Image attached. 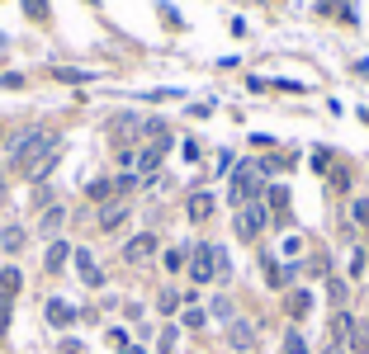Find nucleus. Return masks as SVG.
I'll return each mask as SVG.
<instances>
[{
	"label": "nucleus",
	"instance_id": "nucleus-25",
	"mask_svg": "<svg viewBox=\"0 0 369 354\" xmlns=\"http://www.w3.org/2000/svg\"><path fill=\"white\" fill-rule=\"evenodd\" d=\"M0 194H5V180H0Z\"/></svg>",
	"mask_w": 369,
	"mask_h": 354
},
{
	"label": "nucleus",
	"instance_id": "nucleus-15",
	"mask_svg": "<svg viewBox=\"0 0 369 354\" xmlns=\"http://www.w3.org/2000/svg\"><path fill=\"white\" fill-rule=\"evenodd\" d=\"M0 246L19 250V246H24V227H5V231H0Z\"/></svg>",
	"mask_w": 369,
	"mask_h": 354
},
{
	"label": "nucleus",
	"instance_id": "nucleus-7",
	"mask_svg": "<svg viewBox=\"0 0 369 354\" xmlns=\"http://www.w3.org/2000/svg\"><path fill=\"white\" fill-rule=\"evenodd\" d=\"M227 345H232V350H251V345H256V331L246 322H232L227 326Z\"/></svg>",
	"mask_w": 369,
	"mask_h": 354
},
{
	"label": "nucleus",
	"instance_id": "nucleus-2",
	"mask_svg": "<svg viewBox=\"0 0 369 354\" xmlns=\"http://www.w3.org/2000/svg\"><path fill=\"white\" fill-rule=\"evenodd\" d=\"M260 175H265V166H256V161H241L237 175H232V194H227V199H232V203H251V194L260 189Z\"/></svg>",
	"mask_w": 369,
	"mask_h": 354
},
{
	"label": "nucleus",
	"instance_id": "nucleus-17",
	"mask_svg": "<svg viewBox=\"0 0 369 354\" xmlns=\"http://www.w3.org/2000/svg\"><path fill=\"white\" fill-rule=\"evenodd\" d=\"M284 354H308V345H303V336H298V331H289V336H284Z\"/></svg>",
	"mask_w": 369,
	"mask_h": 354
},
{
	"label": "nucleus",
	"instance_id": "nucleus-4",
	"mask_svg": "<svg viewBox=\"0 0 369 354\" xmlns=\"http://www.w3.org/2000/svg\"><path fill=\"white\" fill-rule=\"evenodd\" d=\"M218 255H223L218 246H194V255H190V279L194 283H209V279L218 274Z\"/></svg>",
	"mask_w": 369,
	"mask_h": 354
},
{
	"label": "nucleus",
	"instance_id": "nucleus-20",
	"mask_svg": "<svg viewBox=\"0 0 369 354\" xmlns=\"http://www.w3.org/2000/svg\"><path fill=\"white\" fill-rule=\"evenodd\" d=\"M99 222H104V227H119V222H123V208H104V217H99Z\"/></svg>",
	"mask_w": 369,
	"mask_h": 354
},
{
	"label": "nucleus",
	"instance_id": "nucleus-9",
	"mask_svg": "<svg viewBox=\"0 0 369 354\" xmlns=\"http://www.w3.org/2000/svg\"><path fill=\"white\" fill-rule=\"evenodd\" d=\"M19 283H24V279H19V269H0V307H10V303H15Z\"/></svg>",
	"mask_w": 369,
	"mask_h": 354
},
{
	"label": "nucleus",
	"instance_id": "nucleus-19",
	"mask_svg": "<svg viewBox=\"0 0 369 354\" xmlns=\"http://www.w3.org/2000/svg\"><path fill=\"white\" fill-rule=\"evenodd\" d=\"M176 350V326H166V331H161V354H171Z\"/></svg>",
	"mask_w": 369,
	"mask_h": 354
},
{
	"label": "nucleus",
	"instance_id": "nucleus-6",
	"mask_svg": "<svg viewBox=\"0 0 369 354\" xmlns=\"http://www.w3.org/2000/svg\"><path fill=\"white\" fill-rule=\"evenodd\" d=\"M71 255H76V269H80V279H85L90 288H99V283H104V274H99L95 255H90V250H71Z\"/></svg>",
	"mask_w": 369,
	"mask_h": 354
},
{
	"label": "nucleus",
	"instance_id": "nucleus-23",
	"mask_svg": "<svg viewBox=\"0 0 369 354\" xmlns=\"http://www.w3.org/2000/svg\"><path fill=\"white\" fill-rule=\"evenodd\" d=\"M341 350H346V345H332V350H327V354H341Z\"/></svg>",
	"mask_w": 369,
	"mask_h": 354
},
{
	"label": "nucleus",
	"instance_id": "nucleus-12",
	"mask_svg": "<svg viewBox=\"0 0 369 354\" xmlns=\"http://www.w3.org/2000/svg\"><path fill=\"white\" fill-rule=\"evenodd\" d=\"M66 260H71V246H66V241H52V246H48V269L57 274Z\"/></svg>",
	"mask_w": 369,
	"mask_h": 354
},
{
	"label": "nucleus",
	"instance_id": "nucleus-8",
	"mask_svg": "<svg viewBox=\"0 0 369 354\" xmlns=\"http://www.w3.org/2000/svg\"><path fill=\"white\" fill-rule=\"evenodd\" d=\"M152 250H157V236H147V231H143V236H133V241H128V250H123V255H128L133 264H143Z\"/></svg>",
	"mask_w": 369,
	"mask_h": 354
},
{
	"label": "nucleus",
	"instance_id": "nucleus-5",
	"mask_svg": "<svg viewBox=\"0 0 369 354\" xmlns=\"http://www.w3.org/2000/svg\"><path fill=\"white\" fill-rule=\"evenodd\" d=\"M260 227H265V208H260V203H251V208H241L237 213V236L241 241H256Z\"/></svg>",
	"mask_w": 369,
	"mask_h": 354
},
{
	"label": "nucleus",
	"instance_id": "nucleus-11",
	"mask_svg": "<svg viewBox=\"0 0 369 354\" xmlns=\"http://www.w3.org/2000/svg\"><path fill=\"white\" fill-rule=\"evenodd\" d=\"M190 217H194V222H209V217H213V194H194V199H190Z\"/></svg>",
	"mask_w": 369,
	"mask_h": 354
},
{
	"label": "nucleus",
	"instance_id": "nucleus-13",
	"mask_svg": "<svg viewBox=\"0 0 369 354\" xmlns=\"http://www.w3.org/2000/svg\"><path fill=\"white\" fill-rule=\"evenodd\" d=\"M346 345H351L355 354H365V350H369V331H365V326H355V322H351V336H346Z\"/></svg>",
	"mask_w": 369,
	"mask_h": 354
},
{
	"label": "nucleus",
	"instance_id": "nucleus-21",
	"mask_svg": "<svg viewBox=\"0 0 369 354\" xmlns=\"http://www.w3.org/2000/svg\"><path fill=\"white\" fill-rule=\"evenodd\" d=\"M180 307V293H161V312H176Z\"/></svg>",
	"mask_w": 369,
	"mask_h": 354
},
{
	"label": "nucleus",
	"instance_id": "nucleus-24",
	"mask_svg": "<svg viewBox=\"0 0 369 354\" xmlns=\"http://www.w3.org/2000/svg\"><path fill=\"white\" fill-rule=\"evenodd\" d=\"M123 354H143V350H123Z\"/></svg>",
	"mask_w": 369,
	"mask_h": 354
},
{
	"label": "nucleus",
	"instance_id": "nucleus-18",
	"mask_svg": "<svg viewBox=\"0 0 369 354\" xmlns=\"http://www.w3.org/2000/svg\"><path fill=\"white\" fill-rule=\"evenodd\" d=\"M62 227V208H48V217H43V231H57Z\"/></svg>",
	"mask_w": 369,
	"mask_h": 354
},
{
	"label": "nucleus",
	"instance_id": "nucleus-22",
	"mask_svg": "<svg viewBox=\"0 0 369 354\" xmlns=\"http://www.w3.org/2000/svg\"><path fill=\"white\" fill-rule=\"evenodd\" d=\"M355 222H369V199H355Z\"/></svg>",
	"mask_w": 369,
	"mask_h": 354
},
{
	"label": "nucleus",
	"instance_id": "nucleus-1",
	"mask_svg": "<svg viewBox=\"0 0 369 354\" xmlns=\"http://www.w3.org/2000/svg\"><path fill=\"white\" fill-rule=\"evenodd\" d=\"M57 161V138L52 133H29V138L15 147V170L29 175V180H43Z\"/></svg>",
	"mask_w": 369,
	"mask_h": 354
},
{
	"label": "nucleus",
	"instance_id": "nucleus-3",
	"mask_svg": "<svg viewBox=\"0 0 369 354\" xmlns=\"http://www.w3.org/2000/svg\"><path fill=\"white\" fill-rule=\"evenodd\" d=\"M171 152V133L161 123H152V147H143V156H138V170L143 175H157V166H161V156Z\"/></svg>",
	"mask_w": 369,
	"mask_h": 354
},
{
	"label": "nucleus",
	"instance_id": "nucleus-16",
	"mask_svg": "<svg viewBox=\"0 0 369 354\" xmlns=\"http://www.w3.org/2000/svg\"><path fill=\"white\" fill-rule=\"evenodd\" d=\"M265 199H270V208H274V213H284V208H289V189H284V185H274L270 194H265Z\"/></svg>",
	"mask_w": 369,
	"mask_h": 354
},
{
	"label": "nucleus",
	"instance_id": "nucleus-14",
	"mask_svg": "<svg viewBox=\"0 0 369 354\" xmlns=\"http://www.w3.org/2000/svg\"><path fill=\"white\" fill-rule=\"evenodd\" d=\"M308 307H313V293L298 288V293L289 298V317H308Z\"/></svg>",
	"mask_w": 369,
	"mask_h": 354
},
{
	"label": "nucleus",
	"instance_id": "nucleus-10",
	"mask_svg": "<svg viewBox=\"0 0 369 354\" xmlns=\"http://www.w3.org/2000/svg\"><path fill=\"white\" fill-rule=\"evenodd\" d=\"M71 317H76V307H71L66 298H52L48 303V322L52 326H71Z\"/></svg>",
	"mask_w": 369,
	"mask_h": 354
}]
</instances>
